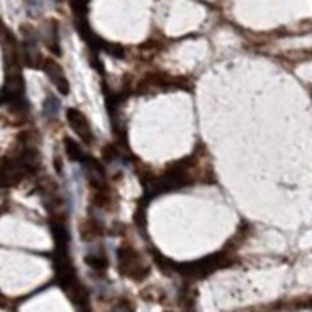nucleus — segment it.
Listing matches in <instances>:
<instances>
[{
	"label": "nucleus",
	"mask_w": 312,
	"mask_h": 312,
	"mask_svg": "<svg viewBox=\"0 0 312 312\" xmlns=\"http://www.w3.org/2000/svg\"><path fill=\"white\" fill-rule=\"evenodd\" d=\"M116 259L117 270L123 278H130L136 283L149 278L150 267L142 261L139 251L130 244H122L116 250Z\"/></svg>",
	"instance_id": "obj_1"
},
{
	"label": "nucleus",
	"mask_w": 312,
	"mask_h": 312,
	"mask_svg": "<svg viewBox=\"0 0 312 312\" xmlns=\"http://www.w3.org/2000/svg\"><path fill=\"white\" fill-rule=\"evenodd\" d=\"M41 38L46 44V47L55 55V57H61V39H60V27L57 21H49L46 25V30L41 33Z\"/></svg>",
	"instance_id": "obj_5"
},
{
	"label": "nucleus",
	"mask_w": 312,
	"mask_h": 312,
	"mask_svg": "<svg viewBox=\"0 0 312 312\" xmlns=\"http://www.w3.org/2000/svg\"><path fill=\"white\" fill-rule=\"evenodd\" d=\"M84 262L87 267H91L94 272L103 273L108 265H109V259H108V254L105 251L103 245H99L96 248H91L86 254H84Z\"/></svg>",
	"instance_id": "obj_6"
},
{
	"label": "nucleus",
	"mask_w": 312,
	"mask_h": 312,
	"mask_svg": "<svg viewBox=\"0 0 312 312\" xmlns=\"http://www.w3.org/2000/svg\"><path fill=\"white\" fill-rule=\"evenodd\" d=\"M63 144H64V152H66V156L70 159V161H73V162H80L81 166L83 164L89 159V156L91 155H87L84 150H83V147L75 141V139H72V138H64V141H63Z\"/></svg>",
	"instance_id": "obj_7"
},
{
	"label": "nucleus",
	"mask_w": 312,
	"mask_h": 312,
	"mask_svg": "<svg viewBox=\"0 0 312 312\" xmlns=\"http://www.w3.org/2000/svg\"><path fill=\"white\" fill-rule=\"evenodd\" d=\"M66 119L69 126L73 130L80 141L86 145H94L96 142V135L93 131V126H91L89 119L77 108H67L66 109Z\"/></svg>",
	"instance_id": "obj_2"
},
{
	"label": "nucleus",
	"mask_w": 312,
	"mask_h": 312,
	"mask_svg": "<svg viewBox=\"0 0 312 312\" xmlns=\"http://www.w3.org/2000/svg\"><path fill=\"white\" fill-rule=\"evenodd\" d=\"M61 109V102L55 96H47L44 103H42V113L46 117H58Z\"/></svg>",
	"instance_id": "obj_8"
},
{
	"label": "nucleus",
	"mask_w": 312,
	"mask_h": 312,
	"mask_svg": "<svg viewBox=\"0 0 312 312\" xmlns=\"http://www.w3.org/2000/svg\"><path fill=\"white\" fill-rule=\"evenodd\" d=\"M41 69L44 70V73L49 77V80L52 81V84L57 87L63 96H69V93H70L69 80H67V77H66L63 67H61L57 61L50 60V58H46Z\"/></svg>",
	"instance_id": "obj_3"
},
{
	"label": "nucleus",
	"mask_w": 312,
	"mask_h": 312,
	"mask_svg": "<svg viewBox=\"0 0 312 312\" xmlns=\"http://www.w3.org/2000/svg\"><path fill=\"white\" fill-rule=\"evenodd\" d=\"M78 231H80V237L83 242H94L105 234V227L100 218L89 214L87 218L81 220Z\"/></svg>",
	"instance_id": "obj_4"
}]
</instances>
